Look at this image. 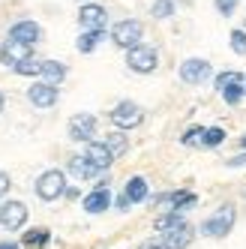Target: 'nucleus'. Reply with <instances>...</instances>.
Instances as JSON below:
<instances>
[{"instance_id":"1","label":"nucleus","mask_w":246,"mask_h":249,"mask_svg":"<svg viewBox=\"0 0 246 249\" xmlns=\"http://www.w3.org/2000/svg\"><path fill=\"white\" fill-rule=\"evenodd\" d=\"M234 222H237V207L234 204H222L216 213H210V216L201 222V234L219 240V237H225L228 231L234 228Z\"/></svg>"},{"instance_id":"2","label":"nucleus","mask_w":246,"mask_h":249,"mask_svg":"<svg viewBox=\"0 0 246 249\" xmlns=\"http://www.w3.org/2000/svg\"><path fill=\"white\" fill-rule=\"evenodd\" d=\"M36 195L42 201H57L60 195H66V174L60 168H48L36 177Z\"/></svg>"},{"instance_id":"3","label":"nucleus","mask_w":246,"mask_h":249,"mask_svg":"<svg viewBox=\"0 0 246 249\" xmlns=\"http://www.w3.org/2000/svg\"><path fill=\"white\" fill-rule=\"evenodd\" d=\"M141 36H144V27L141 21H135V18H123L111 27V39L117 48H135V45H141Z\"/></svg>"},{"instance_id":"4","label":"nucleus","mask_w":246,"mask_h":249,"mask_svg":"<svg viewBox=\"0 0 246 249\" xmlns=\"http://www.w3.org/2000/svg\"><path fill=\"white\" fill-rule=\"evenodd\" d=\"M108 117H111V123L123 132V129H135L138 123L144 120V111H141V105L138 102H129V99H123V102H117L114 108L108 111Z\"/></svg>"},{"instance_id":"5","label":"nucleus","mask_w":246,"mask_h":249,"mask_svg":"<svg viewBox=\"0 0 246 249\" xmlns=\"http://www.w3.org/2000/svg\"><path fill=\"white\" fill-rule=\"evenodd\" d=\"M126 66L138 75H150L156 66H159V54H156V48L150 45H135L126 51Z\"/></svg>"},{"instance_id":"6","label":"nucleus","mask_w":246,"mask_h":249,"mask_svg":"<svg viewBox=\"0 0 246 249\" xmlns=\"http://www.w3.org/2000/svg\"><path fill=\"white\" fill-rule=\"evenodd\" d=\"M210 75H213V66L201 57H189L180 63V81H186V84H204Z\"/></svg>"},{"instance_id":"7","label":"nucleus","mask_w":246,"mask_h":249,"mask_svg":"<svg viewBox=\"0 0 246 249\" xmlns=\"http://www.w3.org/2000/svg\"><path fill=\"white\" fill-rule=\"evenodd\" d=\"M96 135V117L93 114H75V117H69V138L72 141H84V144H90Z\"/></svg>"},{"instance_id":"8","label":"nucleus","mask_w":246,"mask_h":249,"mask_svg":"<svg viewBox=\"0 0 246 249\" xmlns=\"http://www.w3.org/2000/svg\"><path fill=\"white\" fill-rule=\"evenodd\" d=\"M27 222V204L24 201H3L0 204V225L6 231H18Z\"/></svg>"},{"instance_id":"9","label":"nucleus","mask_w":246,"mask_h":249,"mask_svg":"<svg viewBox=\"0 0 246 249\" xmlns=\"http://www.w3.org/2000/svg\"><path fill=\"white\" fill-rule=\"evenodd\" d=\"M24 60H33V45L15 42V39H3V45H0V63L18 66V63H24Z\"/></svg>"},{"instance_id":"10","label":"nucleus","mask_w":246,"mask_h":249,"mask_svg":"<svg viewBox=\"0 0 246 249\" xmlns=\"http://www.w3.org/2000/svg\"><path fill=\"white\" fill-rule=\"evenodd\" d=\"M57 87L54 84H45V81H33L27 87V99L36 105V108H51V105H57Z\"/></svg>"},{"instance_id":"11","label":"nucleus","mask_w":246,"mask_h":249,"mask_svg":"<svg viewBox=\"0 0 246 249\" xmlns=\"http://www.w3.org/2000/svg\"><path fill=\"white\" fill-rule=\"evenodd\" d=\"M78 24L84 30H105L108 12H105V6H99V3H84L81 12H78Z\"/></svg>"},{"instance_id":"12","label":"nucleus","mask_w":246,"mask_h":249,"mask_svg":"<svg viewBox=\"0 0 246 249\" xmlns=\"http://www.w3.org/2000/svg\"><path fill=\"white\" fill-rule=\"evenodd\" d=\"M6 39H15V42L33 45V42H39V39H42V27H39L36 21H30V18L15 21V24L9 27V36H6Z\"/></svg>"},{"instance_id":"13","label":"nucleus","mask_w":246,"mask_h":249,"mask_svg":"<svg viewBox=\"0 0 246 249\" xmlns=\"http://www.w3.org/2000/svg\"><path fill=\"white\" fill-rule=\"evenodd\" d=\"M192 240H195V228H192L189 222H183L177 228H171L168 234H162V246L165 249H189Z\"/></svg>"},{"instance_id":"14","label":"nucleus","mask_w":246,"mask_h":249,"mask_svg":"<svg viewBox=\"0 0 246 249\" xmlns=\"http://www.w3.org/2000/svg\"><path fill=\"white\" fill-rule=\"evenodd\" d=\"M84 159L90 162L96 171H108L111 168V162H114V156H111V150L102 144V141H90V144L84 147Z\"/></svg>"},{"instance_id":"15","label":"nucleus","mask_w":246,"mask_h":249,"mask_svg":"<svg viewBox=\"0 0 246 249\" xmlns=\"http://www.w3.org/2000/svg\"><path fill=\"white\" fill-rule=\"evenodd\" d=\"M81 207H84L87 213H93V216H96V213H105V210L111 207V192H108V189H93V192H87L84 201H81Z\"/></svg>"},{"instance_id":"16","label":"nucleus","mask_w":246,"mask_h":249,"mask_svg":"<svg viewBox=\"0 0 246 249\" xmlns=\"http://www.w3.org/2000/svg\"><path fill=\"white\" fill-rule=\"evenodd\" d=\"M66 168H69V174H72V177H78V180H87V177H96V174H99V171L84 159V153H81V156H69Z\"/></svg>"},{"instance_id":"17","label":"nucleus","mask_w":246,"mask_h":249,"mask_svg":"<svg viewBox=\"0 0 246 249\" xmlns=\"http://www.w3.org/2000/svg\"><path fill=\"white\" fill-rule=\"evenodd\" d=\"M123 195H126L132 204L147 201V180H144V177H129V180H126V189H123Z\"/></svg>"},{"instance_id":"18","label":"nucleus","mask_w":246,"mask_h":249,"mask_svg":"<svg viewBox=\"0 0 246 249\" xmlns=\"http://www.w3.org/2000/svg\"><path fill=\"white\" fill-rule=\"evenodd\" d=\"M45 84H60L63 78H66V66L60 63V60H42V75H39Z\"/></svg>"},{"instance_id":"19","label":"nucleus","mask_w":246,"mask_h":249,"mask_svg":"<svg viewBox=\"0 0 246 249\" xmlns=\"http://www.w3.org/2000/svg\"><path fill=\"white\" fill-rule=\"evenodd\" d=\"M102 144L111 150V156H114V159H120L123 153L129 150V138L123 135L120 129H117V132H108V135H105V138H102Z\"/></svg>"},{"instance_id":"20","label":"nucleus","mask_w":246,"mask_h":249,"mask_svg":"<svg viewBox=\"0 0 246 249\" xmlns=\"http://www.w3.org/2000/svg\"><path fill=\"white\" fill-rule=\"evenodd\" d=\"M186 219H183V213L180 210H168V213H162V216H156V222H153V228L156 231H162V234H168L171 228H177V225H183Z\"/></svg>"},{"instance_id":"21","label":"nucleus","mask_w":246,"mask_h":249,"mask_svg":"<svg viewBox=\"0 0 246 249\" xmlns=\"http://www.w3.org/2000/svg\"><path fill=\"white\" fill-rule=\"evenodd\" d=\"M102 39H105V30H84L81 36H78V42H75V48L81 51V54H90V51H93Z\"/></svg>"},{"instance_id":"22","label":"nucleus","mask_w":246,"mask_h":249,"mask_svg":"<svg viewBox=\"0 0 246 249\" xmlns=\"http://www.w3.org/2000/svg\"><path fill=\"white\" fill-rule=\"evenodd\" d=\"M48 240H51V231L48 228H33V231H27V234H24L21 246H27V249H42Z\"/></svg>"},{"instance_id":"23","label":"nucleus","mask_w":246,"mask_h":249,"mask_svg":"<svg viewBox=\"0 0 246 249\" xmlns=\"http://www.w3.org/2000/svg\"><path fill=\"white\" fill-rule=\"evenodd\" d=\"M234 84H243V75L234 72V69H228V72H219L216 75V90H228V87H234Z\"/></svg>"},{"instance_id":"24","label":"nucleus","mask_w":246,"mask_h":249,"mask_svg":"<svg viewBox=\"0 0 246 249\" xmlns=\"http://www.w3.org/2000/svg\"><path fill=\"white\" fill-rule=\"evenodd\" d=\"M222 141H225V129H222V126H210V129H204L201 147H219Z\"/></svg>"},{"instance_id":"25","label":"nucleus","mask_w":246,"mask_h":249,"mask_svg":"<svg viewBox=\"0 0 246 249\" xmlns=\"http://www.w3.org/2000/svg\"><path fill=\"white\" fill-rule=\"evenodd\" d=\"M180 141L186 147H201V141H204V126H189L183 135H180Z\"/></svg>"},{"instance_id":"26","label":"nucleus","mask_w":246,"mask_h":249,"mask_svg":"<svg viewBox=\"0 0 246 249\" xmlns=\"http://www.w3.org/2000/svg\"><path fill=\"white\" fill-rule=\"evenodd\" d=\"M150 12H153V18H171L174 15V0H153Z\"/></svg>"},{"instance_id":"27","label":"nucleus","mask_w":246,"mask_h":249,"mask_svg":"<svg viewBox=\"0 0 246 249\" xmlns=\"http://www.w3.org/2000/svg\"><path fill=\"white\" fill-rule=\"evenodd\" d=\"M228 45H231V51L234 54H246V30L240 27V30H231V36H228Z\"/></svg>"},{"instance_id":"28","label":"nucleus","mask_w":246,"mask_h":249,"mask_svg":"<svg viewBox=\"0 0 246 249\" xmlns=\"http://www.w3.org/2000/svg\"><path fill=\"white\" fill-rule=\"evenodd\" d=\"M18 75H42V60H24V63H18V66H12Z\"/></svg>"},{"instance_id":"29","label":"nucleus","mask_w":246,"mask_h":249,"mask_svg":"<svg viewBox=\"0 0 246 249\" xmlns=\"http://www.w3.org/2000/svg\"><path fill=\"white\" fill-rule=\"evenodd\" d=\"M243 96H246V84H234V87H228V90H222V99L228 105H237Z\"/></svg>"},{"instance_id":"30","label":"nucleus","mask_w":246,"mask_h":249,"mask_svg":"<svg viewBox=\"0 0 246 249\" xmlns=\"http://www.w3.org/2000/svg\"><path fill=\"white\" fill-rule=\"evenodd\" d=\"M237 3H240V0H213V6H216V12H219V15H225V18H228V15H234Z\"/></svg>"},{"instance_id":"31","label":"nucleus","mask_w":246,"mask_h":249,"mask_svg":"<svg viewBox=\"0 0 246 249\" xmlns=\"http://www.w3.org/2000/svg\"><path fill=\"white\" fill-rule=\"evenodd\" d=\"M225 165H228V168H243V165H246V153H240V156H231V159H225Z\"/></svg>"},{"instance_id":"32","label":"nucleus","mask_w":246,"mask_h":249,"mask_svg":"<svg viewBox=\"0 0 246 249\" xmlns=\"http://www.w3.org/2000/svg\"><path fill=\"white\" fill-rule=\"evenodd\" d=\"M9 186H12V177H9L6 171H0V195H6Z\"/></svg>"},{"instance_id":"33","label":"nucleus","mask_w":246,"mask_h":249,"mask_svg":"<svg viewBox=\"0 0 246 249\" xmlns=\"http://www.w3.org/2000/svg\"><path fill=\"white\" fill-rule=\"evenodd\" d=\"M138 249H165V246H162V240H144Z\"/></svg>"},{"instance_id":"34","label":"nucleus","mask_w":246,"mask_h":249,"mask_svg":"<svg viewBox=\"0 0 246 249\" xmlns=\"http://www.w3.org/2000/svg\"><path fill=\"white\" fill-rule=\"evenodd\" d=\"M129 198H126V195H120V198H117V210H129Z\"/></svg>"},{"instance_id":"35","label":"nucleus","mask_w":246,"mask_h":249,"mask_svg":"<svg viewBox=\"0 0 246 249\" xmlns=\"http://www.w3.org/2000/svg\"><path fill=\"white\" fill-rule=\"evenodd\" d=\"M0 249H21V243H15V240H6V243H0Z\"/></svg>"},{"instance_id":"36","label":"nucleus","mask_w":246,"mask_h":249,"mask_svg":"<svg viewBox=\"0 0 246 249\" xmlns=\"http://www.w3.org/2000/svg\"><path fill=\"white\" fill-rule=\"evenodd\" d=\"M3 105H6V96H3V93H0V111H3Z\"/></svg>"},{"instance_id":"37","label":"nucleus","mask_w":246,"mask_h":249,"mask_svg":"<svg viewBox=\"0 0 246 249\" xmlns=\"http://www.w3.org/2000/svg\"><path fill=\"white\" fill-rule=\"evenodd\" d=\"M240 147H243V150H246V135H243V138H240Z\"/></svg>"},{"instance_id":"38","label":"nucleus","mask_w":246,"mask_h":249,"mask_svg":"<svg viewBox=\"0 0 246 249\" xmlns=\"http://www.w3.org/2000/svg\"><path fill=\"white\" fill-rule=\"evenodd\" d=\"M183 3H189V0H183Z\"/></svg>"},{"instance_id":"39","label":"nucleus","mask_w":246,"mask_h":249,"mask_svg":"<svg viewBox=\"0 0 246 249\" xmlns=\"http://www.w3.org/2000/svg\"><path fill=\"white\" fill-rule=\"evenodd\" d=\"M243 30H246V24H243Z\"/></svg>"}]
</instances>
